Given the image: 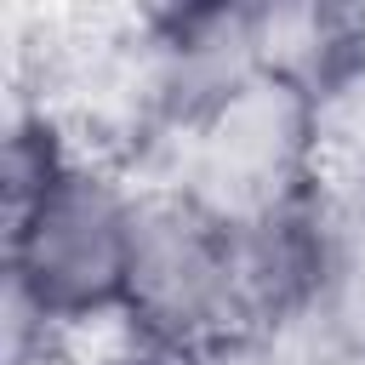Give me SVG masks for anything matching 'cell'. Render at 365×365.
I'll return each instance as SVG.
<instances>
[{
	"label": "cell",
	"mask_w": 365,
	"mask_h": 365,
	"mask_svg": "<svg viewBox=\"0 0 365 365\" xmlns=\"http://www.w3.org/2000/svg\"><path fill=\"white\" fill-rule=\"evenodd\" d=\"M257 68L251 46V6L217 0V6H154L148 23V114L160 137V171L137 188L165 182L171 148L217 108L228 103Z\"/></svg>",
	"instance_id": "cell-4"
},
{
	"label": "cell",
	"mask_w": 365,
	"mask_h": 365,
	"mask_svg": "<svg viewBox=\"0 0 365 365\" xmlns=\"http://www.w3.org/2000/svg\"><path fill=\"white\" fill-rule=\"evenodd\" d=\"M0 365H80V359L68 354V342H63V331H57L51 342H40V348H29V354H17V359H0Z\"/></svg>",
	"instance_id": "cell-8"
},
{
	"label": "cell",
	"mask_w": 365,
	"mask_h": 365,
	"mask_svg": "<svg viewBox=\"0 0 365 365\" xmlns=\"http://www.w3.org/2000/svg\"><path fill=\"white\" fill-rule=\"evenodd\" d=\"M165 188H182L228 228L274 222L314 200V97L291 80L251 74L217 103L165 165Z\"/></svg>",
	"instance_id": "cell-2"
},
{
	"label": "cell",
	"mask_w": 365,
	"mask_h": 365,
	"mask_svg": "<svg viewBox=\"0 0 365 365\" xmlns=\"http://www.w3.org/2000/svg\"><path fill=\"white\" fill-rule=\"evenodd\" d=\"M342 365H365V359H342Z\"/></svg>",
	"instance_id": "cell-9"
},
{
	"label": "cell",
	"mask_w": 365,
	"mask_h": 365,
	"mask_svg": "<svg viewBox=\"0 0 365 365\" xmlns=\"http://www.w3.org/2000/svg\"><path fill=\"white\" fill-rule=\"evenodd\" d=\"M314 268H319V319L342 354L365 359V188L314 194Z\"/></svg>",
	"instance_id": "cell-6"
},
{
	"label": "cell",
	"mask_w": 365,
	"mask_h": 365,
	"mask_svg": "<svg viewBox=\"0 0 365 365\" xmlns=\"http://www.w3.org/2000/svg\"><path fill=\"white\" fill-rule=\"evenodd\" d=\"M154 342L217 359L251 342L240 291V228L200 211L182 188H131L125 302Z\"/></svg>",
	"instance_id": "cell-1"
},
{
	"label": "cell",
	"mask_w": 365,
	"mask_h": 365,
	"mask_svg": "<svg viewBox=\"0 0 365 365\" xmlns=\"http://www.w3.org/2000/svg\"><path fill=\"white\" fill-rule=\"evenodd\" d=\"M251 46L257 68L302 86L308 97L365 46L359 6H314V0H251Z\"/></svg>",
	"instance_id": "cell-5"
},
{
	"label": "cell",
	"mask_w": 365,
	"mask_h": 365,
	"mask_svg": "<svg viewBox=\"0 0 365 365\" xmlns=\"http://www.w3.org/2000/svg\"><path fill=\"white\" fill-rule=\"evenodd\" d=\"M359 17H365V6H359Z\"/></svg>",
	"instance_id": "cell-10"
},
{
	"label": "cell",
	"mask_w": 365,
	"mask_h": 365,
	"mask_svg": "<svg viewBox=\"0 0 365 365\" xmlns=\"http://www.w3.org/2000/svg\"><path fill=\"white\" fill-rule=\"evenodd\" d=\"M365 188V46L314 91V194Z\"/></svg>",
	"instance_id": "cell-7"
},
{
	"label": "cell",
	"mask_w": 365,
	"mask_h": 365,
	"mask_svg": "<svg viewBox=\"0 0 365 365\" xmlns=\"http://www.w3.org/2000/svg\"><path fill=\"white\" fill-rule=\"evenodd\" d=\"M131 182L108 165L68 160L46 194L6 222V285L23 291L57 331L125 302Z\"/></svg>",
	"instance_id": "cell-3"
}]
</instances>
